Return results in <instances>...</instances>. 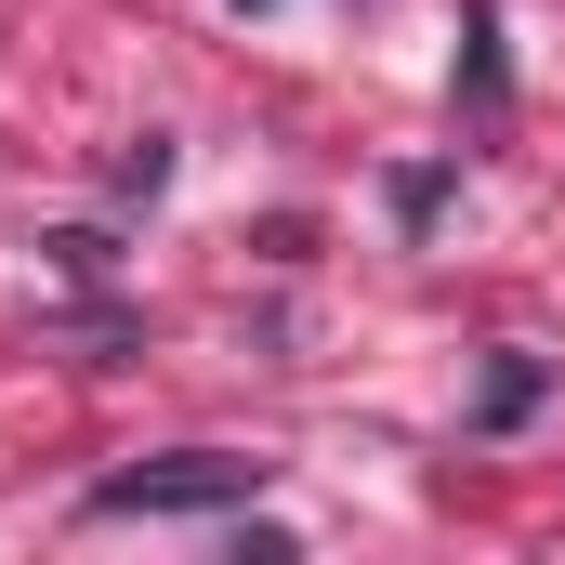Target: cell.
Returning a JSON list of instances; mask_svg holds the SVG:
<instances>
[{"label": "cell", "mask_w": 565, "mask_h": 565, "mask_svg": "<svg viewBox=\"0 0 565 565\" xmlns=\"http://www.w3.org/2000/svg\"><path fill=\"white\" fill-rule=\"evenodd\" d=\"M277 460H237V447H171V460H132V473H93V526H132V513H237L264 500Z\"/></svg>", "instance_id": "1"}, {"label": "cell", "mask_w": 565, "mask_h": 565, "mask_svg": "<svg viewBox=\"0 0 565 565\" xmlns=\"http://www.w3.org/2000/svg\"><path fill=\"white\" fill-rule=\"evenodd\" d=\"M540 395H553V369L500 342V355H487V395H473V434H513V422H526V408H540Z\"/></svg>", "instance_id": "2"}, {"label": "cell", "mask_w": 565, "mask_h": 565, "mask_svg": "<svg viewBox=\"0 0 565 565\" xmlns=\"http://www.w3.org/2000/svg\"><path fill=\"white\" fill-rule=\"evenodd\" d=\"M158 184H171V132H132L106 158V198H158Z\"/></svg>", "instance_id": "3"}, {"label": "cell", "mask_w": 565, "mask_h": 565, "mask_svg": "<svg viewBox=\"0 0 565 565\" xmlns=\"http://www.w3.org/2000/svg\"><path fill=\"white\" fill-rule=\"evenodd\" d=\"M460 93H473V119H500V26L473 13V53H460Z\"/></svg>", "instance_id": "4"}]
</instances>
